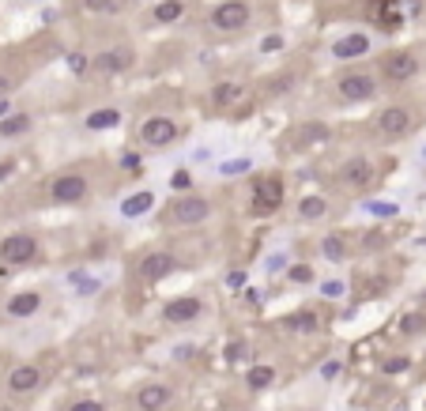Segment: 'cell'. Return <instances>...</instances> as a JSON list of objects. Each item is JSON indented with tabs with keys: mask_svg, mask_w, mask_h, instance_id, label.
I'll return each mask as SVG.
<instances>
[{
	"mask_svg": "<svg viewBox=\"0 0 426 411\" xmlns=\"http://www.w3.org/2000/svg\"><path fill=\"white\" fill-rule=\"evenodd\" d=\"M249 19H253L249 0H223V4H215L211 16H208V23L215 26V31H223V34L242 31V26H249Z\"/></svg>",
	"mask_w": 426,
	"mask_h": 411,
	"instance_id": "cell-1",
	"label": "cell"
},
{
	"mask_svg": "<svg viewBox=\"0 0 426 411\" xmlns=\"http://www.w3.org/2000/svg\"><path fill=\"white\" fill-rule=\"evenodd\" d=\"M178 136H181V125L174 121V117H163V113H155V117H148V121L140 125V143L151 148V151L170 148Z\"/></svg>",
	"mask_w": 426,
	"mask_h": 411,
	"instance_id": "cell-2",
	"label": "cell"
},
{
	"mask_svg": "<svg viewBox=\"0 0 426 411\" xmlns=\"http://www.w3.org/2000/svg\"><path fill=\"white\" fill-rule=\"evenodd\" d=\"M211 215V201H204V196H178L174 208H170V219L178 223V227H201V223H208Z\"/></svg>",
	"mask_w": 426,
	"mask_h": 411,
	"instance_id": "cell-3",
	"label": "cell"
},
{
	"mask_svg": "<svg viewBox=\"0 0 426 411\" xmlns=\"http://www.w3.org/2000/svg\"><path fill=\"white\" fill-rule=\"evenodd\" d=\"M132 64H136V53H132L128 46H113V49H102L91 57V72H98V76H121L128 72Z\"/></svg>",
	"mask_w": 426,
	"mask_h": 411,
	"instance_id": "cell-4",
	"label": "cell"
},
{
	"mask_svg": "<svg viewBox=\"0 0 426 411\" xmlns=\"http://www.w3.org/2000/svg\"><path fill=\"white\" fill-rule=\"evenodd\" d=\"M336 95L343 102H370V98L377 95V79L370 76V72H348V76H340Z\"/></svg>",
	"mask_w": 426,
	"mask_h": 411,
	"instance_id": "cell-5",
	"label": "cell"
},
{
	"mask_svg": "<svg viewBox=\"0 0 426 411\" xmlns=\"http://www.w3.org/2000/svg\"><path fill=\"white\" fill-rule=\"evenodd\" d=\"M279 204H283V181L279 178H260L253 185L249 208L257 211V215H272V211H279Z\"/></svg>",
	"mask_w": 426,
	"mask_h": 411,
	"instance_id": "cell-6",
	"label": "cell"
},
{
	"mask_svg": "<svg viewBox=\"0 0 426 411\" xmlns=\"http://www.w3.org/2000/svg\"><path fill=\"white\" fill-rule=\"evenodd\" d=\"M87 193H91V181L83 174H61V178H53V185H49V196L57 204H79Z\"/></svg>",
	"mask_w": 426,
	"mask_h": 411,
	"instance_id": "cell-7",
	"label": "cell"
},
{
	"mask_svg": "<svg viewBox=\"0 0 426 411\" xmlns=\"http://www.w3.org/2000/svg\"><path fill=\"white\" fill-rule=\"evenodd\" d=\"M381 72H385V79H392V83H407V79L419 72V57L415 53H404V49H392L381 57Z\"/></svg>",
	"mask_w": 426,
	"mask_h": 411,
	"instance_id": "cell-8",
	"label": "cell"
},
{
	"mask_svg": "<svg viewBox=\"0 0 426 411\" xmlns=\"http://www.w3.org/2000/svg\"><path fill=\"white\" fill-rule=\"evenodd\" d=\"M0 257H4V264H31L38 260V242L31 234H8L0 242Z\"/></svg>",
	"mask_w": 426,
	"mask_h": 411,
	"instance_id": "cell-9",
	"label": "cell"
},
{
	"mask_svg": "<svg viewBox=\"0 0 426 411\" xmlns=\"http://www.w3.org/2000/svg\"><path fill=\"white\" fill-rule=\"evenodd\" d=\"M377 132L385 140H400L411 132V113L404 110V106H385V110L377 113Z\"/></svg>",
	"mask_w": 426,
	"mask_h": 411,
	"instance_id": "cell-10",
	"label": "cell"
},
{
	"mask_svg": "<svg viewBox=\"0 0 426 411\" xmlns=\"http://www.w3.org/2000/svg\"><path fill=\"white\" fill-rule=\"evenodd\" d=\"M370 46H374V38H370L366 31H351V34H343L332 42V57L336 61H358V57H366Z\"/></svg>",
	"mask_w": 426,
	"mask_h": 411,
	"instance_id": "cell-11",
	"label": "cell"
},
{
	"mask_svg": "<svg viewBox=\"0 0 426 411\" xmlns=\"http://www.w3.org/2000/svg\"><path fill=\"white\" fill-rule=\"evenodd\" d=\"M178 268V260L174 253H166V249H155V253H148L140 260V280L143 283H158V280H166L170 272Z\"/></svg>",
	"mask_w": 426,
	"mask_h": 411,
	"instance_id": "cell-12",
	"label": "cell"
},
{
	"mask_svg": "<svg viewBox=\"0 0 426 411\" xmlns=\"http://www.w3.org/2000/svg\"><path fill=\"white\" fill-rule=\"evenodd\" d=\"M201 313H204V302H201V298H193V295H185V298H170L166 306H163V317H166L170 325H193Z\"/></svg>",
	"mask_w": 426,
	"mask_h": 411,
	"instance_id": "cell-13",
	"label": "cell"
},
{
	"mask_svg": "<svg viewBox=\"0 0 426 411\" xmlns=\"http://www.w3.org/2000/svg\"><path fill=\"white\" fill-rule=\"evenodd\" d=\"M340 181L351 185V189H366V185L374 181V163H370V158H362V155L348 158V163L340 166Z\"/></svg>",
	"mask_w": 426,
	"mask_h": 411,
	"instance_id": "cell-14",
	"label": "cell"
},
{
	"mask_svg": "<svg viewBox=\"0 0 426 411\" xmlns=\"http://www.w3.org/2000/svg\"><path fill=\"white\" fill-rule=\"evenodd\" d=\"M151 208H155V193H151V189H136V193H128L125 201L117 204L121 219H143Z\"/></svg>",
	"mask_w": 426,
	"mask_h": 411,
	"instance_id": "cell-15",
	"label": "cell"
},
{
	"mask_svg": "<svg viewBox=\"0 0 426 411\" xmlns=\"http://www.w3.org/2000/svg\"><path fill=\"white\" fill-rule=\"evenodd\" d=\"M170 400H174V392H170L166 385H158V381H151V385H140V392H136V407H140V411H163Z\"/></svg>",
	"mask_w": 426,
	"mask_h": 411,
	"instance_id": "cell-16",
	"label": "cell"
},
{
	"mask_svg": "<svg viewBox=\"0 0 426 411\" xmlns=\"http://www.w3.org/2000/svg\"><path fill=\"white\" fill-rule=\"evenodd\" d=\"M38 310H42V295L38 290H19V295L8 298V317H16V321H23V317H34Z\"/></svg>",
	"mask_w": 426,
	"mask_h": 411,
	"instance_id": "cell-17",
	"label": "cell"
},
{
	"mask_svg": "<svg viewBox=\"0 0 426 411\" xmlns=\"http://www.w3.org/2000/svg\"><path fill=\"white\" fill-rule=\"evenodd\" d=\"M38 385H42V370L31 366V362H23V366H16L8 374V389L11 392H34Z\"/></svg>",
	"mask_w": 426,
	"mask_h": 411,
	"instance_id": "cell-18",
	"label": "cell"
},
{
	"mask_svg": "<svg viewBox=\"0 0 426 411\" xmlns=\"http://www.w3.org/2000/svg\"><path fill=\"white\" fill-rule=\"evenodd\" d=\"M117 125H121V110H110V106H106V110H91L83 117V128L87 132H110Z\"/></svg>",
	"mask_w": 426,
	"mask_h": 411,
	"instance_id": "cell-19",
	"label": "cell"
},
{
	"mask_svg": "<svg viewBox=\"0 0 426 411\" xmlns=\"http://www.w3.org/2000/svg\"><path fill=\"white\" fill-rule=\"evenodd\" d=\"M245 385H249L253 392H264L268 385H275V366H268V362L249 366V370H245Z\"/></svg>",
	"mask_w": 426,
	"mask_h": 411,
	"instance_id": "cell-20",
	"label": "cell"
},
{
	"mask_svg": "<svg viewBox=\"0 0 426 411\" xmlns=\"http://www.w3.org/2000/svg\"><path fill=\"white\" fill-rule=\"evenodd\" d=\"M185 16V0H158V4L151 8V19L158 26H170V23H178Z\"/></svg>",
	"mask_w": 426,
	"mask_h": 411,
	"instance_id": "cell-21",
	"label": "cell"
},
{
	"mask_svg": "<svg viewBox=\"0 0 426 411\" xmlns=\"http://www.w3.org/2000/svg\"><path fill=\"white\" fill-rule=\"evenodd\" d=\"M298 215H302L305 223H317V219H325V215H328V201H325V196H317V193L302 196V201H298Z\"/></svg>",
	"mask_w": 426,
	"mask_h": 411,
	"instance_id": "cell-22",
	"label": "cell"
},
{
	"mask_svg": "<svg viewBox=\"0 0 426 411\" xmlns=\"http://www.w3.org/2000/svg\"><path fill=\"white\" fill-rule=\"evenodd\" d=\"M242 98H245L242 83H230V79L211 87V102H215V106H234V102H242Z\"/></svg>",
	"mask_w": 426,
	"mask_h": 411,
	"instance_id": "cell-23",
	"label": "cell"
},
{
	"mask_svg": "<svg viewBox=\"0 0 426 411\" xmlns=\"http://www.w3.org/2000/svg\"><path fill=\"white\" fill-rule=\"evenodd\" d=\"M79 8H83L87 16H106V19H113V16L125 11L121 0H79Z\"/></svg>",
	"mask_w": 426,
	"mask_h": 411,
	"instance_id": "cell-24",
	"label": "cell"
},
{
	"mask_svg": "<svg viewBox=\"0 0 426 411\" xmlns=\"http://www.w3.org/2000/svg\"><path fill=\"white\" fill-rule=\"evenodd\" d=\"M23 132H31V113H8L4 121H0V136L4 140H16Z\"/></svg>",
	"mask_w": 426,
	"mask_h": 411,
	"instance_id": "cell-25",
	"label": "cell"
},
{
	"mask_svg": "<svg viewBox=\"0 0 426 411\" xmlns=\"http://www.w3.org/2000/svg\"><path fill=\"white\" fill-rule=\"evenodd\" d=\"M215 170H219V178H242L253 170V158L249 155H230V158H223Z\"/></svg>",
	"mask_w": 426,
	"mask_h": 411,
	"instance_id": "cell-26",
	"label": "cell"
},
{
	"mask_svg": "<svg viewBox=\"0 0 426 411\" xmlns=\"http://www.w3.org/2000/svg\"><path fill=\"white\" fill-rule=\"evenodd\" d=\"M283 328H290V333H313L317 328V313L313 310H295L283 317Z\"/></svg>",
	"mask_w": 426,
	"mask_h": 411,
	"instance_id": "cell-27",
	"label": "cell"
},
{
	"mask_svg": "<svg viewBox=\"0 0 426 411\" xmlns=\"http://www.w3.org/2000/svg\"><path fill=\"white\" fill-rule=\"evenodd\" d=\"M321 257H325V260H332V264L348 260V242H343L340 234H328V238H321Z\"/></svg>",
	"mask_w": 426,
	"mask_h": 411,
	"instance_id": "cell-28",
	"label": "cell"
},
{
	"mask_svg": "<svg viewBox=\"0 0 426 411\" xmlns=\"http://www.w3.org/2000/svg\"><path fill=\"white\" fill-rule=\"evenodd\" d=\"M287 283H295V287H310V283H317L313 264H305V260H298V264H287Z\"/></svg>",
	"mask_w": 426,
	"mask_h": 411,
	"instance_id": "cell-29",
	"label": "cell"
},
{
	"mask_svg": "<svg viewBox=\"0 0 426 411\" xmlns=\"http://www.w3.org/2000/svg\"><path fill=\"white\" fill-rule=\"evenodd\" d=\"M321 140H328V125L310 121V125L298 128V143H302V148H310V143H321Z\"/></svg>",
	"mask_w": 426,
	"mask_h": 411,
	"instance_id": "cell-30",
	"label": "cell"
},
{
	"mask_svg": "<svg viewBox=\"0 0 426 411\" xmlns=\"http://www.w3.org/2000/svg\"><path fill=\"white\" fill-rule=\"evenodd\" d=\"M362 211H366V215H377V219H392V215H400V208L389 204V201H362Z\"/></svg>",
	"mask_w": 426,
	"mask_h": 411,
	"instance_id": "cell-31",
	"label": "cell"
},
{
	"mask_svg": "<svg viewBox=\"0 0 426 411\" xmlns=\"http://www.w3.org/2000/svg\"><path fill=\"white\" fill-rule=\"evenodd\" d=\"M283 46H287V38L279 34V31H268V34H264L260 42H257V49H260V53H279Z\"/></svg>",
	"mask_w": 426,
	"mask_h": 411,
	"instance_id": "cell-32",
	"label": "cell"
},
{
	"mask_svg": "<svg viewBox=\"0 0 426 411\" xmlns=\"http://www.w3.org/2000/svg\"><path fill=\"white\" fill-rule=\"evenodd\" d=\"M64 64H69L72 76H87V72H91V57H83V53H69V57H64Z\"/></svg>",
	"mask_w": 426,
	"mask_h": 411,
	"instance_id": "cell-33",
	"label": "cell"
},
{
	"mask_svg": "<svg viewBox=\"0 0 426 411\" xmlns=\"http://www.w3.org/2000/svg\"><path fill=\"white\" fill-rule=\"evenodd\" d=\"M422 328H426V317H422V313H407L404 321H400V333H407V336L422 333Z\"/></svg>",
	"mask_w": 426,
	"mask_h": 411,
	"instance_id": "cell-34",
	"label": "cell"
},
{
	"mask_svg": "<svg viewBox=\"0 0 426 411\" xmlns=\"http://www.w3.org/2000/svg\"><path fill=\"white\" fill-rule=\"evenodd\" d=\"M170 189L189 193L193 189V174H189V170H174V174H170Z\"/></svg>",
	"mask_w": 426,
	"mask_h": 411,
	"instance_id": "cell-35",
	"label": "cell"
},
{
	"mask_svg": "<svg viewBox=\"0 0 426 411\" xmlns=\"http://www.w3.org/2000/svg\"><path fill=\"white\" fill-rule=\"evenodd\" d=\"M321 295L325 298H343V295H348V283H343V280H325L321 283Z\"/></svg>",
	"mask_w": 426,
	"mask_h": 411,
	"instance_id": "cell-36",
	"label": "cell"
},
{
	"mask_svg": "<svg viewBox=\"0 0 426 411\" xmlns=\"http://www.w3.org/2000/svg\"><path fill=\"white\" fill-rule=\"evenodd\" d=\"M340 374H343V362H340V359H328V362L321 366V381H336Z\"/></svg>",
	"mask_w": 426,
	"mask_h": 411,
	"instance_id": "cell-37",
	"label": "cell"
},
{
	"mask_svg": "<svg viewBox=\"0 0 426 411\" xmlns=\"http://www.w3.org/2000/svg\"><path fill=\"white\" fill-rule=\"evenodd\" d=\"M411 362L404 359V355H396V359H389V362H385L381 370H385V374H404V370H407Z\"/></svg>",
	"mask_w": 426,
	"mask_h": 411,
	"instance_id": "cell-38",
	"label": "cell"
},
{
	"mask_svg": "<svg viewBox=\"0 0 426 411\" xmlns=\"http://www.w3.org/2000/svg\"><path fill=\"white\" fill-rule=\"evenodd\" d=\"M245 283H249V275H245V272H238V268H234V272H226V287H230V290H242Z\"/></svg>",
	"mask_w": 426,
	"mask_h": 411,
	"instance_id": "cell-39",
	"label": "cell"
},
{
	"mask_svg": "<svg viewBox=\"0 0 426 411\" xmlns=\"http://www.w3.org/2000/svg\"><path fill=\"white\" fill-rule=\"evenodd\" d=\"M121 170L136 174V170H140V155H136V151H125V155H121Z\"/></svg>",
	"mask_w": 426,
	"mask_h": 411,
	"instance_id": "cell-40",
	"label": "cell"
},
{
	"mask_svg": "<svg viewBox=\"0 0 426 411\" xmlns=\"http://www.w3.org/2000/svg\"><path fill=\"white\" fill-rule=\"evenodd\" d=\"M69 411H106V404L102 400H76Z\"/></svg>",
	"mask_w": 426,
	"mask_h": 411,
	"instance_id": "cell-41",
	"label": "cell"
},
{
	"mask_svg": "<svg viewBox=\"0 0 426 411\" xmlns=\"http://www.w3.org/2000/svg\"><path fill=\"white\" fill-rule=\"evenodd\" d=\"M245 351H249V347H245V343H242V340H234V343H230V347H226V359H230V362H238V359H242V355H245Z\"/></svg>",
	"mask_w": 426,
	"mask_h": 411,
	"instance_id": "cell-42",
	"label": "cell"
},
{
	"mask_svg": "<svg viewBox=\"0 0 426 411\" xmlns=\"http://www.w3.org/2000/svg\"><path fill=\"white\" fill-rule=\"evenodd\" d=\"M279 268L287 272V257H268V272H279Z\"/></svg>",
	"mask_w": 426,
	"mask_h": 411,
	"instance_id": "cell-43",
	"label": "cell"
},
{
	"mask_svg": "<svg viewBox=\"0 0 426 411\" xmlns=\"http://www.w3.org/2000/svg\"><path fill=\"white\" fill-rule=\"evenodd\" d=\"M8 91H11V79L0 72V98H8Z\"/></svg>",
	"mask_w": 426,
	"mask_h": 411,
	"instance_id": "cell-44",
	"label": "cell"
},
{
	"mask_svg": "<svg viewBox=\"0 0 426 411\" xmlns=\"http://www.w3.org/2000/svg\"><path fill=\"white\" fill-rule=\"evenodd\" d=\"M8 113H11V102H8V98H0V121H4Z\"/></svg>",
	"mask_w": 426,
	"mask_h": 411,
	"instance_id": "cell-45",
	"label": "cell"
},
{
	"mask_svg": "<svg viewBox=\"0 0 426 411\" xmlns=\"http://www.w3.org/2000/svg\"><path fill=\"white\" fill-rule=\"evenodd\" d=\"M11 174V166H0V178H8Z\"/></svg>",
	"mask_w": 426,
	"mask_h": 411,
	"instance_id": "cell-46",
	"label": "cell"
},
{
	"mask_svg": "<svg viewBox=\"0 0 426 411\" xmlns=\"http://www.w3.org/2000/svg\"><path fill=\"white\" fill-rule=\"evenodd\" d=\"M422 155H426V151H422Z\"/></svg>",
	"mask_w": 426,
	"mask_h": 411,
	"instance_id": "cell-47",
	"label": "cell"
}]
</instances>
